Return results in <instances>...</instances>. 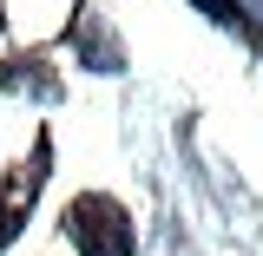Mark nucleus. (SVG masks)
Listing matches in <instances>:
<instances>
[{"label":"nucleus","mask_w":263,"mask_h":256,"mask_svg":"<svg viewBox=\"0 0 263 256\" xmlns=\"http://www.w3.org/2000/svg\"><path fill=\"white\" fill-rule=\"evenodd\" d=\"M197 7H204L211 20H237V0H197Z\"/></svg>","instance_id":"obj_2"},{"label":"nucleus","mask_w":263,"mask_h":256,"mask_svg":"<svg viewBox=\"0 0 263 256\" xmlns=\"http://www.w3.org/2000/svg\"><path fill=\"white\" fill-rule=\"evenodd\" d=\"M13 237V204H0V243Z\"/></svg>","instance_id":"obj_3"},{"label":"nucleus","mask_w":263,"mask_h":256,"mask_svg":"<svg viewBox=\"0 0 263 256\" xmlns=\"http://www.w3.org/2000/svg\"><path fill=\"white\" fill-rule=\"evenodd\" d=\"M66 237L86 256H132V224H125V210L112 197H79L66 210Z\"/></svg>","instance_id":"obj_1"}]
</instances>
